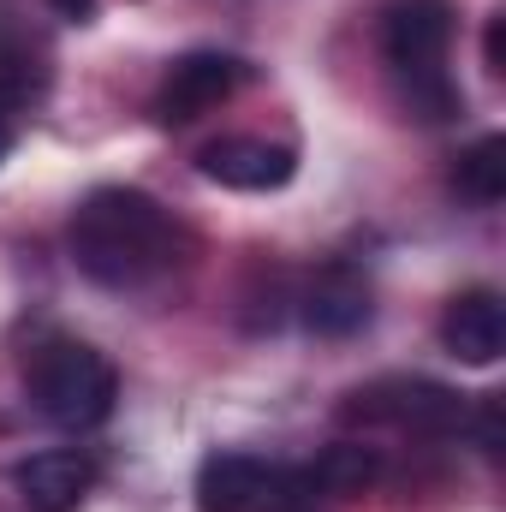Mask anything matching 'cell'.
I'll return each instance as SVG.
<instances>
[{"mask_svg": "<svg viewBox=\"0 0 506 512\" xmlns=\"http://www.w3.org/2000/svg\"><path fill=\"white\" fill-rule=\"evenodd\" d=\"M66 251L78 262L84 280L108 286V292H137L149 280H161L179 256V227L173 215L137 191V185H102L72 209L66 227Z\"/></svg>", "mask_w": 506, "mask_h": 512, "instance_id": "cell-1", "label": "cell"}, {"mask_svg": "<svg viewBox=\"0 0 506 512\" xmlns=\"http://www.w3.org/2000/svg\"><path fill=\"white\" fill-rule=\"evenodd\" d=\"M453 24H459L453 0H387L381 6V60L393 66L405 108L429 126L465 114V90L447 78Z\"/></svg>", "mask_w": 506, "mask_h": 512, "instance_id": "cell-2", "label": "cell"}, {"mask_svg": "<svg viewBox=\"0 0 506 512\" xmlns=\"http://www.w3.org/2000/svg\"><path fill=\"white\" fill-rule=\"evenodd\" d=\"M24 387H30V405L54 429H96V423H108V411L120 399L114 364L96 346H84V340L36 346L30 364H24Z\"/></svg>", "mask_w": 506, "mask_h": 512, "instance_id": "cell-3", "label": "cell"}, {"mask_svg": "<svg viewBox=\"0 0 506 512\" xmlns=\"http://www.w3.org/2000/svg\"><path fill=\"white\" fill-rule=\"evenodd\" d=\"M340 417L370 423V429H405V435H459L465 429V399L441 382H423V376H387V382L346 393Z\"/></svg>", "mask_w": 506, "mask_h": 512, "instance_id": "cell-4", "label": "cell"}, {"mask_svg": "<svg viewBox=\"0 0 506 512\" xmlns=\"http://www.w3.org/2000/svg\"><path fill=\"white\" fill-rule=\"evenodd\" d=\"M197 512H286V465L256 453H209L197 465Z\"/></svg>", "mask_w": 506, "mask_h": 512, "instance_id": "cell-5", "label": "cell"}, {"mask_svg": "<svg viewBox=\"0 0 506 512\" xmlns=\"http://www.w3.org/2000/svg\"><path fill=\"white\" fill-rule=\"evenodd\" d=\"M239 84H245V60H233V54H185V60L167 66V78L155 90V120L161 126H191L209 108H221Z\"/></svg>", "mask_w": 506, "mask_h": 512, "instance_id": "cell-6", "label": "cell"}, {"mask_svg": "<svg viewBox=\"0 0 506 512\" xmlns=\"http://www.w3.org/2000/svg\"><path fill=\"white\" fill-rule=\"evenodd\" d=\"M197 167H203V179H215L227 191H280V185H292L298 155L268 137H215L197 155Z\"/></svg>", "mask_w": 506, "mask_h": 512, "instance_id": "cell-7", "label": "cell"}, {"mask_svg": "<svg viewBox=\"0 0 506 512\" xmlns=\"http://www.w3.org/2000/svg\"><path fill=\"white\" fill-rule=\"evenodd\" d=\"M298 316H304L310 334L346 340V334H358V328L370 322V280H364L358 268H346V262H328V268H316L310 286L298 292Z\"/></svg>", "mask_w": 506, "mask_h": 512, "instance_id": "cell-8", "label": "cell"}, {"mask_svg": "<svg viewBox=\"0 0 506 512\" xmlns=\"http://www.w3.org/2000/svg\"><path fill=\"white\" fill-rule=\"evenodd\" d=\"M441 346H447L459 364L489 370V364L506 352V304H501V292H489V286L459 292V298L441 310Z\"/></svg>", "mask_w": 506, "mask_h": 512, "instance_id": "cell-9", "label": "cell"}, {"mask_svg": "<svg viewBox=\"0 0 506 512\" xmlns=\"http://www.w3.org/2000/svg\"><path fill=\"white\" fill-rule=\"evenodd\" d=\"M12 489L30 512H78L96 489V465L72 447H54V453H36L12 471Z\"/></svg>", "mask_w": 506, "mask_h": 512, "instance_id": "cell-10", "label": "cell"}, {"mask_svg": "<svg viewBox=\"0 0 506 512\" xmlns=\"http://www.w3.org/2000/svg\"><path fill=\"white\" fill-rule=\"evenodd\" d=\"M298 477H304L310 501L358 495V489H370V483L381 477V453L376 447H364V441H334V447H322L310 465H298Z\"/></svg>", "mask_w": 506, "mask_h": 512, "instance_id": "cell-11", "label": "cell"}, {"mask_svg": "<svg viewBox=\"0 0 506 512\" xmlns=\"http://www.w3.org/2000/svg\"><path fill=\"white\" fill-rule=\"evenodd\" d=\"M453 185H459L471 203L495 209V203L506 197V137H477V143L459 155V167H453Z\"/></svg>", "mask_w": 506, "mask_h": 512, "instance_id": "cell-12", "label": "cell"}, {"mask_svg": "<svg viewBox=\"0 0 506 512\" xmlns=\"http://www.w3.org/2000/svg\"><path fill=\"white\" fill-rule=\"evenodd\" d=\"M477 441H483L489 459H501V393L483 399V411H477Z\"/></svg>", "mask_w": 506, "mask_h": 512, "instance_id": "cell-13", "label": "cell"}, {"mask_svg": "<svg viewBox=\"0 0 506 512\" xmlns=\"http://www.w3.org/2000/svg\"><path fill=\"white\" fill-rule=\"evenodd\" d=\"M483 60H489V72L501 78L506 72V6L489 18V36H483Z\"/></svg>", "mask_w": 506, "mask_h": 512, "instance_id": "cell-14", "label": "cell"}, {"mask_svg": "<svg viewBox=\"0 0 506 512\" xmlns=\"http://www.w3.org/2000/svg\"><path fill=\"white\" fill-rule=\"evenodd\" d=\"M48 6H54L66 24H90V18H96V0H48Z\"/></svg>", "mask_w": 506, "mask_h": 512, "instance_id": "cell-15", "label": "cell"}, {"mask_svg": "<svg viewBox=\"0 0 506 512\" xmlns=\"http://www.w3.org/2000/svg\"><path fill=\"white\" fill-rule=\"evenodd\" d=\"M6 155H12V108L0 102V161H6Z\"/></svg>", "mask_w": 506, "mask_h": 512, "instance_id": "cell-16", "label": "cell"}]
</instances>
